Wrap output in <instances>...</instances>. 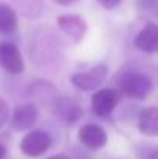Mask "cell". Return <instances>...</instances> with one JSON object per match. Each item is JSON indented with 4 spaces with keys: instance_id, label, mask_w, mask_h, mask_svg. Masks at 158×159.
<instances>
[{
    "instance_id": "cell-15",
    "label": "cell",
    "mask_w": 158,
    "mask_h": 159,
    "mask_svg": "<svg viewBox=\"0 0 158 159\" xmlns=\"http://www.w3.org/2000/svg\"><path fill=\"white\" fill-rule=\"evenodd\" d=\"M9 120V105L5 99L0 98V130L8 124Z\"/></svg>"
},
{
    "instance_id": "cell-20",
    "label": "cell",
    "mask_w": 158,
    "mask_h": 159,
    "mask_svg": "<svg viewBox=\"0 0 158 159\" xmlns=\"http://www.w3.org/2000/svg\"><path fill=\"white\" fill-rule=\"evenodd\" d=\"M47 159H70L67 155H64V153H60V155H53V156H50V158Z\"/></svg>"
},
{
    "instance_id": "cell-19",
    "label": "cell",
    "mask_w": 158,
    "mask_h": 159,
    "mask_svg": "<svg viewBox=\"0 0 158 159\" xmlns=\"http://www.w3.org/2000/svg\"><path fill=\"white\" fill-rule=\"evenodd\" d=\"M0 159H8V148L3 144H0Z\"/></svg>"
},
{
    "instance_id": "cell-6",
    "label": "cell",
    "mask_w": 158,
    "mask_h": 159,
    "mask_svg": "<svg viewBox=\"0 0 158 159\" xmlns=\"http://www.w3.org/2000/svg\"><path fill=\"white\" fill-rule=\"evenodd\" d=\"M121 93L116 88H101L92 96L93 113L99 117L110 116L121 102Z\"/></svg>"
},
{
    "instance_id": "cell-7",
    "label": "cell",
    "mask_w": 158,
    "mask_h": 159,
    "mask_svg": "<svg viewBox=\"0 0 158 159\" xmlns=\"http://www.w3.org/2000/svg\"><path fill=\"white\" fill-rule=\"evenodd\" d=\"M53 113L57 119H60L67 125H74L82 119L84 110L74 99L67 96H56L53 101Z\"/></svg>"
},
{
    "instance_id": "cell-16",
    "label": "cell",
    "mask_w": 158,
    "mask_h": 159,
    "mask_svg": "<svg viewBox=\"0 0 158 159\" xmlns=\"http://www.w3.org/2000/svg\"><path fill=\"white\" fill-rule=\"evenodd\" d=\"M157 0H138V8L146 12H155Z\"/></svg>"
},
{
    "instance_id": "cell-11",
    "label": "cell",
    "mask_w": 158,
    "mask_h": 159,
    "mask_svg": "<svg viewBox=\"0 0 158 159\" xmlns=\"http://www.w3.org/2000/svg\"><path fill=\"white\" fill-rule=\"evenodd\" d=\"M138 128L146 136L158 134V111L157 107H146L140 111L138 116Z\"/></svg>"
},
{
    "instance_id": "cell-2",
    "label": "cell",
    "mask_w": 158,
    "mask_h": 159,
    "mask_svg": "<svg viewBox=\"0 0 158 159\" xmlns=\"http://www.w3.org/2000/svg\"><path fill=\"white\" fill-rule=\"evenodd\" d=\"M53 145V139L45 130H30L20 141V152L28 158L45 155Z\"/></svg>"
},
{
    "instance_id": "cell-17",
    "label": "cell",
    "mask_w": 158,
    "mask_h": 159,
    "mask_svg": "<svg viewBox=\"0 0 158 159\" xmlns=\"http://www.w3.org/2000/svg\"><path fill=\"white\" fill-rule=\"evenodd\" d=\"M96 2L105 9H115L121 3V0H96Z\"/></svg>"
},
{
    "instance_id": "cell-9",
    "label": "cell",
    "mask_w": 158,
    "mask_h": 159,
    "mask_svg": "<svg viewBox=\"0 0 158 159\" xmlns=\"http://www.w3.org/2000/svg\"><path fill=\"white\" fill-rule=\"evenodd\" d=\"M56 22H57V26L62 30V33H65L73 42L78 43L84 40L89 26L82 17L76 14H64V16H59Z\"/></svg>"
},
{
    "instance_id": "cell-5",
    "label": "cell",
    "mask_w": 158,
    "mask_h": 159,
    "mask_svg": "<svg viewBox=\"0 0 158 159\" xmlns=\"http://www.w3.org/2000/svg\"><path fill=\"white\" fill-rule=\"evenodd\" d=\"M0 68L11 76H19L25 71L22 53L11 42H0Z\"/></svg>"
},
{
    "instance_id": "cell-3",
    "label": "cell",
    "mask_w": 158,
    "mask_h": 159,
    "mask_svg": "<svg viewBox=\"0 0 158 159\" xmlns=\"http://www.w3.org/2000/svg\"><path fill=\"white\" fill-rule=\"evenodd\" d=\"M107 74H108V66L105 63H99L87 71L71 74L70 82L73 84V87H76L81 91H95L105 82Z\"/></svg>"
},
{
    "instance_id": "cell-12",
    "label": "cell",
    "mask_w": 158,
    "mask_h": 159,
    "mask_svg": "<svg viewBox=\"0 0 158 159\" xmlns=\"http://www.w3.org/2000/svg\"><path fill=\"white\" fill-rule=\"evenodd\" d=\"M19 26V17L12 6L6 3H0V34L9 36L17 31Z\"/></svg>"
},
{
    "instance_id": "cell-1",
    "label": "cell",
    "mask_w": 158,
    "mask_h": 159,
    "mask_svg": "<svg viewBox=\"0 0 158 159\" xmlns=\"http://www.w3.org/2000/svg\"><path fill=\"white\" fill-rule=\"evenodd\" d=\"M116 90L121 96L144 101L154 90V80L149 74L141 71H122L116 77Z\"/></svg>"
},
{
    "instance_id": "cell-18",
    "label": "cell",
    "mask_w": 158,
    "mask_h": 159,
    "mask_svg": "<svg viewBox=\"0 0 158 159\" xmlns=\"http://www.w3.org/2000/svg\"><path fill=\"white\" fill-rule=\"evenodd\" d=\"M53 2L59 6H70V5H74L76 2H79V0H53Z\"/></svg>"
},
{
    "instance_id": "cell-8",
    "label": "cell",
    "mask_w": 158,
    "mask_h": 159,
    "mask_svg": "<svg viewBox=\"0 0 158 159\" xmlns=\"http://www.w3.org/2000/svg\"><path fill=\"white\" fill-rule=\"evenodd\" d=\"M39 119V108L34 104H22L14 108L9 116V124L14 131H26L31 130Z\"/></svg>"
},
{
    "instance_id": "cell-13",
    "label": "cell",
    "mask_w": 158,
    "mask_h": 159,
    "mask_svg": "<svg viewBox=\"0 0 158 159\" xmlns=\"http://www.w3.org/2000/svg\"><path fill=\"white\" fill-rule=\"evenodd\" d=\"M14 6L26 19H37L44 11L45 0H11Z\"/></svg>"
},
{
    "instance_id": "cell-10",
    "label": "cell",
    "mask_w": 158,
    "mask_h": 159,
    "mask_svg": "<svg viewBox=\"0 0 158 159\" xmlns=\"http://www.w3.org/2000/svg\"><path fill=\"white\" fill-rule=\"evenodd\" d=\"M133 45L136 50L146 54H155L158 51V28L154 22L146 23L136 34Z\"/></svg>"
},
{
    "instance_id": "cell-4",
    "label": "cell",
    "mask_w": 158,
    "mask_h": 159,
    "mask_svg": "<svg viewBox=\"0 0 158 159\" xmlns=\"http://www.w3.org/2000/svg\"><path fill=\"white\" fill-rule=\"evenodd\" d=\"M78 139L82 144V147H85L87 150L98 152V150H103L107 145L108 134L99 124L90 122V124H84L79 127Z\"/></svg>"
},
{
    "instance_id": "cell-14",
    "label": "cell",
    "mask_w": 158,
    "mask_h": 159,
    "mask_svg": "<svg viewBox=\"0 0 158 159\" xmlns=\"http://www.w3.org/2000/svg\"><path fill=\"white\" fill-rule=\"evenodd\" d=\"M135 153L138 159H158V150L154 144H140Z\"/></svg>"
}]
</instances>
